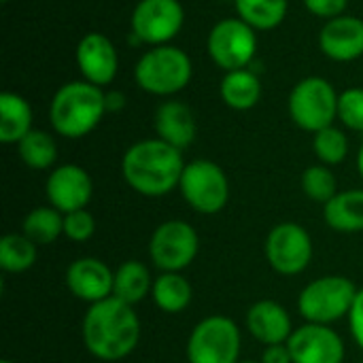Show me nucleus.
Masks as SVG:
<instances>
[{"instance_id": "f257e3e1", "label": "nucleus", "mask_w": 363, "mask_h": 363, "mask_svg": "<svg viewBox=\"0 0 363 363\" xmlns=\"http://www.w3.org/2000/svg\"><path fill=\"white\" fill-rule=\"evenodd\" d=\"M85 349L100 362H119L134 353L140 340V319L134 306L106 298L87 308L81 325Z\"/></svg>"}, {"instance_id": "f03ea898", "label": "nucleus", "mask_w": 363, "mask_h": 363, "mask_svg": "<svg viewBox=\"0 0 363 363\" xmlns=\"http://www.w3.org/2000/svg\"><path fill=\"white\" fill-rule=\"evenodd\" d=\"M183 170V151L162 138H147L132 145L121 160L125 183L145 198H162L170 194L179 187Z\"/></svg>"}, {"instance_id": "7ed1b4c3", "label": "nucleus", "mask_w": 363, "mask_h": 363, "mask_svg": "<svg viewBox=\"0 0 363 363\" xmlns=\"http://www.w3.org/2000/svg\"><path fill=\"white\" fill-rule=\"evenodd\" d=\"M106 113V94L94 83L72 81L57 89L49 106L53 130L64 138L87 136Z\"/></svg>"}, {"instance_id": "20e7f679", "label": "nucleus", "mask_w": 363, "mask_h": 363, "mask_svg": "<svg viewBox=\"0 0 363 363\" xmlns=\"http://www.w3.org/2000/svg\"><path fill=\"white\" fill-rule=\"evenodd\" d=\"M357 287L351 279L328 274L311 281L298 296V313L306 323L332 325L340 319H349V313L357 298Z\"/></svg>"}, {"instance_id": "39448f33", "label": "nucleus", "mask_w": 363, "mask_h": 363, "mask_svg": "<svg viewBox=\"0 0 363 363\" xmlns=\"http://www.w3.org/2000/svg\"><path fill=\"white\" fill-rule=\"evenodd\" d=\"M136 83L155 96H172L187 87L191 81L189 55L172 45L149 49L134 68Z\"/></svg>"}, {"instance_id": "423d86ee", "label": "nucleus", "mask_w": 363, "mask_h": 363, "mask_svg": "<svg viewBox=\"0 0 363 363\" xmlns=\"http://www.w3.org/2000/svg\"><path fill=\"white\" fill-rule=\"evenodd\" d=\"M240 330L223 315H211L196 323L187 338L189 363H238L240 362Z\"/></svg>"}, {"instance_id": "0eeeda50", "label": "nucleus", "mask_w": 363, "mask_h": 363, "mask_svg": "<svg viewBox=\"0 0 363 363\" xmlns=\"http://www.w3.org/2000/svg\"><path fill=\"white\" fill-rule=\"evenodd\" d=\"M179 191L196 213L217 215L230 200V181L219 164L211 160H194L185 164Z\"/></svg>"}, {"instance_id": "6e6552de", "label": "nucleus", "mask_w": 363, "mask_h": 363, "mask_svg": "<svg viewBox=\"0 0 363 363\" xmlns=\"http://www.w3.org/2000/svg\"><path fill=\"white\" fill-rule=\"evenodd\" d=\"M289 115L298 128L317 134L330 128L338 117V94L330 81L306 77L291 89Z\"/></svg>"}, {"instance_id": "1a4fd4ad", "label": "nucleus", "mask_w": 363, "mask_h": 363, "mask_svg": "<svg viewBox=\"0 0 363 363\" xmlns=\"http://www.w3.org/2000/svg\"><path fill=\"white\" fill-rule=\"evenodd\" d=\"M200 251L196 228L183 219L160 223L149 240V257L160 272H183L194 264Z\"/></svg>"}, {"instance_id": "9d476101", "label": "nucleus", "mask_w": 363, "mask_h": 363, "mask_svg": "<svg viewBox=\"0 0 363 363\" xmlns=\"http://www.w3.org/2000/svg\"><path fill=\"white\" fill-rule=\"evenodd\" d=\"M268 266L281 277H296L304 272L313 259V238L296 221L277 223L264 242Z\"/></svg>"}, {"instance_id": "9b49d317", "label": "nucleus", "mask_w": 363, "mask_h": 363, "mask_svg": "<svg viewBox=\"0 0 363 363\" xmlns=\"http://www.w3.org/2000/svg\"><path fill=\"white\" fill-rule=\"evenodd\" d=\"M257 51L255 30L242 19H223L208 34V53L225 72L242 70Z\"/></svg>"}, {"instance_id": "f8f14e48", "label": "nucleus", "mask_w": 363, "mask_h": 363, "mask_svg": "<svg viewBox=\"0 0 363 363\" xmlns=\"http://www.w3.org/2000/svg\"><path fill=\"white\" fill-rule=\"evenodd\" d=\"M185 21L179 0H140L132 13V34L147 45H166L172 40Z\"/></svg>"}, {"instance_id": "ddd939ff", "label": "nucleus", "mask_w": 363, "mask_h": 363, "mask_svg": "<svg viewBox=\"0 0 363 363\" xmlns=\"http://www.w3.org/2000/svg\"><path fill=\"white\" fill-rule=\"evenodd\" d=\"M294 363H342L345 342L336 330L319 323H304L287 340Z\"/></svg>"}, {"instance_id": "4468645a", "label": "nucleus", "mask_w": 363, "mask_h": 363, "mask_svg": "<svg viewBox=\"0 0 363 363\" xmlns=\"http://www.w3.org/2000/svg\"><path fill=\"white\" fill-rule=\"evenodd\" d=\"M91 194H94L91 177L85 172V168L77 164L57 166L55 170H51L45 183V196L49 206L57 208L62 215L87 208Z\"/></svg>"}, {"instance_id": "2eb2a0df", "label": "nucleus", "mask_w": 363, "mask_h": 363, "mask_svg": "<svg viewBox=\"0 0 363 363\" xmlns=\"http://www.w3.org/2000/svg\"><path fill=\"white\" fill-rule=\"evenodd\" d=\"M113 279L115 270L98 257H79L66 270L68 291L89 306L113 296Z\"/></svg>"}, {"instance_id": "dca6fc26", "label": "nucleus", "mask_w": 363, "mask_h": 363, "mask_svg": "<svg viewBox=\"0 0 363 363\" xmlns=\"http://www.w3.org/2000/svg\"><path fill=\"white\" fill-rule=\"evenodd\" d=\"M77 64L87 83L98 87L108 85L119 68V57L113 43L98 32L85 34L77 47Z\"/></svg>"}, {"instance_id": "f3484780", "label": "nucleus", "mask_w": 363, "mask_h": 363, "mask_svg": "<svg viewBox=\"0 0 363 363\" xmlns=\"http://www.w3.org/2000/svg\"><path fill=\"white\" fill-rule=\"evenodd\" d=\"M249 334L264 347L285 345L294 334L291 317L287 308L274 300H259L255 302L245 317Z\"/></svg>"}, {"instance_id": "a211bd4d", "label": "nucleus", "mask_w": 363, "mask_h": 363, "mask_svg": "<svg viewBox=\"0 0 363 363\" xmlns=\"http://www.w3.org/2000/svg\"><path fill=\"white\" fill-rule=\"evenodd\" d=\"M321 51L336 62H351L363 55V21L340 15L330 19L319 34Z\"/></svg>"}, {"instance_id": "6ab92c4d", "label": "nucleus", "mask_w": 363, "mask_h": 363, "mask_svg": "<svg viewBox=\"0 0 363 363\" xmlns=\"http://www.w3.org/2000/svg\"><path fill=\"white\" fill-rule=\"evenodd\" d=\"M155 132L164 143L187 149L196 140V119L187 104L179 100H168L155 111Z\"/></svg>"}, {"instance_id": "aec40b11", "label": "nucleus", "mask_w": 363, "mask_h": 363, "mask_svg": "<svg viewBox=\"0 0 363 363\" xmlns=\"http://www.w3.org/2000/svg\"><path fill=\"white\" fill-rule=\"evenodd\" d=\"M325 223L340 234L363 232V189L338 191L323 206Z\"/></svg>"}, {"instance_id": "412c9836", "label": "nucleus", "mask_w": 363, "mask_h": 363, "mask_svg": "<svg viewBox=\"0 0 363 363\" xmlns=\"http://www.w3.org/2000/svg\"><path fill=\"white\" fill-rule=\"evenodd\" d=\"M153 277L151 270L136 259H128L123 262L117 270H115V279H113V298L134 306L140 304L147 296H151L153 289Z\"/></svg>"}, {"instance_id": "4be33fe9", "label": "nucleus", "mask_w": 363, "mask_h": 363, "mask_svg": "<svg viewBox=\"0 0 363 363\" xmlns=\"http://www.w3.org/2000/svg\"><path fill=\"white\" fill-rule=\"evenodd\" d=\"M32 128L30 104L13 91L0 94V140L4 145L19 143Z\"/></svg>"}, {"instance_id": "5701e85b", "label": "nucleus", "mask_w": 363, "mask_h": 363, "mask_svg": "<svg viewBox=\"0 0 363 363\" xmlns=\"http://www.w3.org/2000/svg\"><path fill=\"white\" fill-rule=\"evenodd\" d=\"M194 289L181 272H162L153 281L151 298L155 306L164 313L179 315L191 304Z\"/></svg>"}, {"instance_id": "b1692460", "label": "nucleus", "mask_w": 363, "mask_h": 363, "mask_svg": "<svg viewBox=\"0 0 363 363\" xmlns=\"http://www.w3.org/2000/svg\"><path fill=\"white\" fill-rule=\"evenodd\" d=\"M259 96H262V83L247 68L232 70L221 81V98L230 108L249 111L259 102Z\"/></svg>"}, {"instance_id": "393cba45", "label": "nucleus", "mask_w": 363, "mask_h": 363, "mask_svg": "<svg viewBox=\"0 0 363 363\" xmlns=\"http://www.w3.org/2000/svg\"><path fill=\"white\" fill-rule=\"evenodd\" d=\"M21 234H26L36 247L51 245L64 236V215L53 206H36L23 217Z\"/></svg>"}, {"instance_id": "a878e982", "label": "nucleus", "mask_w": 363, "mask_h": 363, "mask_svg": "<svg viewBox=\"0 0 363 363\" xmlns=\"http://www.w3.org/2000/svg\"><path fill=\"white\" fill-rule=\"evenodd\" d=\"M17 151L21 162L32 170H47L57 160V145L45 130H30L17 143Z\"/></svg>"}, {"instance_id": "bb28decb", "label": "nucleus", "mask_w": 363, "mask_h": 363, "mask_svg": "<svg viewBox=\"0 0 363 363\" xmlns=\"http://www.w3.org/2000/svg\"><path fill=\"white\" fill-rule=\"evenodd\" d=\"M36 245L26 234H6L0 240V268L9 274L28 272L36 264Z\"/></svg>"}, {"instance_id": "cd10ccee", "label": "nucleus", "mask_w": 363, "mask_h": 363, "mask_svg": "<svg viewBox=\"0 0 363 363\" xmlns=\"http://www.w3.org/2000/svg\"><path fill=\"white\" fill-rule=\"evenodd\" d=\"M234 4L253 30H272L287 15V0H234Z\"/></svg>"}, {"instance_id": "c85d7f7f", "label": "nucleus", "mask_w": 363, "mask_h": 363, "mask_svg": "<svg viewBox=\"0 0 363 363\" xmlns=\"http://www.w3.org/2000/svg\"><path fill=\"white\" fill-rule=\"evenodd\" d=\"M300 185H302V191L306 194V198H311L313 202H321L323 206L338 194V181L325 164L306 168L302 172Z\"/></svg>"}, {"instance_id": "c756f323", "label": "nucleus", "mask_w": 363, "mask_h": 363, "mask_svg": "<svg viewBox=\"0 0 363 363\" xmlns=\"http://www.w3.org/2000/svg\"><path fill=\"white\" fill-rule=\"evenodd\" d=\"M313 149H315V155L321 160V164L336 166V164H342L347 160V155H349V140H347L345 132H340L338 128L330 125V128H325V130L315 134Z\"/></svg>"}, {"instance_id": "7c9ffc66", "label": "nucleus", "mask_w": 363, "mask_h": 363, "mask_svg": "<svg viewBox=\"0 0 363 363\" xmlns=\"http://www.w3.org/2000/svg\"><path fill=\"white\" fill-rule=\"evenodd\" d=\"M338 117L355 132H363V89L351 87L338 96Z\"/></svg>"}, {"instance_id": "2f4dec72", "label": "nucleus", "mask_w": 363, "mask_h": 363, "mask_svg": "<svg viewBox=\"0 0 363 363\" xmlns=\"http://www.w3.org/2000/svg\"><path fill=\"white\" fill-rule=\"evenodd\" d=\"M96 232V219L87 208L64 215V236L72 242H85Z\"/></svg>"}, {"instance_id": "473e14b6", "label": "nucleus", "mask_w": 363, "mask_h": 363, "mask_svg": "<svg viewBox=\"0 0 363 363\" xmlns=\"http://www.w3.org/2000/svg\"><path fill=\"white\" fill-rule=\"evenodd\" d=\"M304 4L317 17L336 19V17H340L345 13L349 0H304Z\"/></svg>"}, {"instance_id": "72a5a7b5", "label": "nucleus", "mask_w": 363, "mask_h": 363, "mask_svg": "<svg viewBox=\"0 0 363 363\" xmlns=\"http://www.w3.org/2000/svg\"><path fill=\"white\" fill-rule=\"evenodd\" d=\"M349 330L357 347L363 351V287L357 291L355 304L349 313Z\"/></svg>"}, {"instance_id": "f704fd0d", "label": "nucleus", "mask_w": 363, "mask_h": 363, "mask_svg": "<svg viewBox=\"0 0 363 363\" xmlns=\"http://www.w3.org/2000/svg\"><path fill=\"white\" fill-rule=\"evenodd\" d=\"M262 363H294L291 359V353H289V347L287 342L285 345H272V347H266L264 353H262Z\"/></svg>"}, {"instance_id": "c9c22d12", "label": "nucleus", "mask_w": 363, "mask_h": 363, "mask_svg": "<svg viewBox=\"0 0 363 363\" xmlns=\"http://www.w3.org/2000/svg\"><path fill=\"white\" fill-rule=\"evenodd\" d=\"M123 104H125L123 94H119V91L106 94V111H119V108H123Z\"/></svg>"}, {"instance_id": "e433bc0d", "label": "nucleus", "mask_w": 363, "mask_h": 363, "mask_svg": "<svg viewBox=\"0 0 363 363\" xmlns=\"http://www.w3.org/2000/svg\"><path fill=\"white\" fill-rule=\"evenodd\" d=\"M357 170H359V174H362L363 179V145L359 147V153H357Z\"/></svg>"}, {"instance_id": "4c0bfd02", "label": "nucleus", "mask_w": 363, "mask_h": 363, "mask_svg": "<svg viewBox=\"0 0 363 363\" xmlns=\"http://www.w3.org/2000/svg\"><path fill=\"white\" fill-rule=\"evenodd\" d=\"M238 363H262V362H253V359H242V362Z\"/></svg>"}, {"instance_id": "58836bf2", "label": "nucleus", "mask_w": 363, "mask_h": 363, "mask_svg": "<svg viewBox=\"0 0 363 363\" xmlns=\"http://www.w3.org/2000/svg\"><path fill=\"white\" fill-rule=\"evenodd\" d=\"M0 363H15V362H11V359H2Z\"/></svg>"}, {"instance_id": "ea45409f", "label": "nucleus", "mask_w": 363, "mask_h": 363, "mask_svg": "<svg viewBox=\"0 0 363 363\" xmlns=\"http://www.w3.org/2000/svg\"><path fill=\"white\" fill-rule=\"evenodd\" d=\"M2 2H11V0H2Z\"/></svg>"}]
</instances>
